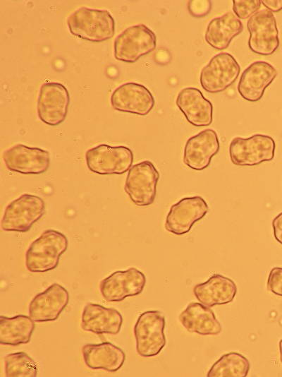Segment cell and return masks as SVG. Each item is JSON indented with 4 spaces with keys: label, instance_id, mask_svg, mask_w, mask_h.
<instances>
[{
    "label": "cell",
    "instance_id": "cell-1",
    "mask_svg": "<svg viewBox=\"0 0 282 377\" xmlns=\"http://www.w3.org/2000/svg\"><path fill=\"white\" fill-rule=\"evenodd\" d=\"M70 32L77 37L92 42H104L115 32V21L106 10L80 7L66 20Z\"/></svg>",
    "mask_w": 282,
    "mask_h": 377
},
{
    "label": "cell",
    "instance_id": "cell-2",
    "mask_svg": "<svg viewBox=\"0 0 282 377\" xmlns=\"http://www.w3.org/2000/svg\"><path fill=\"white\" fill-rule=\"evenodd\" d=\"M68 244V239L63 233L54 229L43 232L25 252L27 270L31 273H45L55 269Z\"/></svg>",
    "mask_w": 282,
    "mask_h": 377
},
{
    "label": "cell",
    "instance_id": "cell-3",
    "mask_svg": "<svg viewBox=\"0 0 282 377\" xmlns=\"http://www.w3.org/2000/svg\"><path fill=\"white\" fill-rule=\"evenodd\" d=\"M44 213L45 203L42 198L33 194H22L6 207L1 228L7 232H28Z\"/></svg>",
    "mask_w": 282,
    "mask_h": 377
},
{
    "label": "cell",
    "instance_id": "cell-4",
    "mask_svg": "<svg viewBox=\"0 0 282 377\" xmlns=\"http://www.w3.org/2000/svg\"><path fill=\"white\" fill-rule=\"evenodd\" d=\"M165 317L159 311L142 313L134 326L136 351L143 357L158 355L166 345Z\"/></svg>",
    "mask_w": 282,
    "mask_h": 377
},
{
    "label": "cell",
    "instance_id": "cell-5",
    "mask_svg": "<svg viewBox=\"0 0 282 377\" xmlns=\"http://www.w3.org/2000/svg\"><path fill=\"white\" fill-rule=\"evenodd\" d=\"M156 46V35L147 25H131L114 40V57L118 61L134 63L141 56L154 51Z\"/></svg>",
    "mask_w": 282,
    "mask_h": 377
},
{
    "label": "cell",
    "instance_id": "cell-6",
    "mask_svg": "<svg viewBox=\"0 0 282 377\" xmlns=\"http://www.w3.org/2000/svg\"><path fill=\"white\" fill-rule=\"evenodd\" d=\"M87 168L102 175L122 174L132 167L133 153L125 146H111L100 144L85 152Z\"/></svg>",
    "mask_w": 282,
    "mask_h": 377
},
{
    "label": "cell",
    "instance_id": "cell-7",
    "mask_svg": "<svg viewBox=\"0 0 282 377\" xmlns=\"http://www.w3.org/2000/svg\"><path fill=\"white\" fill-rule=\"evenodd\" d=\"M159 179V173L154 164L145 160L128 170L124 189L134 204L139 207L148 206L154 201Z\"/></svg>",
    "mask_w": 282,
    "mask_h": 377
},
{
    "label": "cell",
    "instance_id": "cell-8",
    "mask_svg": "<svg viewBox=\"0 0 282 377\" xmlns=\"http://www.w3.org/2000/svg\"><path fill=\"white\" fill-rule=\"evenodd\" d=\"M276 144L269 136L255 134L247 138H234L229 145L232 163L237 166H255L274 157Z\"/></svg>",
    "mask_w": 282,
    "mask_h": 377
},
{
    "label": "cell",
    "instance_id": "cell-9",
    "mask_svg": "<svg viewBox=\"0 0 282 377\" xmlns=\"http://www.w3.org/2000/svg\"><path fill=\"white\" fill-rule=\"evenodd\" d=\"M70 95L64 85L57 82L43 83L37 102L39 119L44 124L55 126L66 118Z\"/></svg>",
    "mask_w": 282,
    "mask_h": 377
},
{
    "label": "cell",
    "instance_id": "cell-10",
    "mask_svg": "<svg viewBox=\"0 0 282 377\" xmlns=\"http://www.w3.org/2000/svg\"><path fill=\"white\" fill-rule=\"evenodd\" d=\"M240 67L229 53L214 56L200 72L202 88L210 93L221 92L230 87L238 78Z\"/></svg>",
    "mask_w": 282,
    "mask_h": 377
},
{
    "label": "cell",
    "instance_id": "cell-11",
    "mask_svg": "<svg viewBox=\"0 0 282 377\" xmlns=\"http://www.w3.org/2000/svg\"><path fill=\"white\" fill-rule=\"evenodd\" d=\"M250 32L248 46L259 55L274 53L279 46L278 30L276 18L270 11L262 9L253 14L247 23Z\"/></svg>",
    "mask_w": 282,
    "mask_h": 377
},
{
    "label": "cell",
    "instance_id": "cell-12",
    "mask_svg": "<svg viewBox=\"0 0 282 377\" xmlns=\"http://www.w3.org/2000/svg\"><path fill=\"white\" fill-rule=\"evenodd\" d=\"M146 284L144 273L135 268L118 270L103 279L99 289L103 298L109 302H118L128 297L141 294Z\"/></svg>",
    "mask_w": 282,
    "mask_h": 377
},
{
    "label": "cell",
    "instance_id": "cell-13",
    "mask_svg": "<svg viewBox=\"0 0 282 377\" xmlns=\"http://www.w3.org/2000/svg\"><path fill=\"white\" fill-rule=\"evenodd\" d=\"M2 157L8 169L24 174H42L47 171L50 164V155L47 150L23 144L5 150Z\"/></svg>",
    "mask_w": 282,
    "mask_h": 377
},
{
    "label": "cell",
    "instance_id": "cell-14",
    "mask_svg": "<svg viewBox=\"0 0 282 377\" xmlns=\"http://www.w3.org/2000/svg\"><path fill=\"white\" fill-rule=\"evenodd\" d=\"M209 210V206L201 196L186 197L172 205L165 221V229L175 234L188 233L192 225L202 219Z\"/></svg>",
    "mask_w": 282,
    "mask_h": 377
},
{
    "label": "cell",
    "instance_id": "cell-15",
    "mask_svg": "<svg viewBox=\"0 0 282 377\" xmlns=\"http://www.w3.org/2000/svg\"><path fill=\"white\" fill-rule=\"evenodd\" d=\"M154 98L143 85L129 82L116 88L111 95V107L117 111L145 116L154 105Z\"/></svg>",
    "mask_w": 282,
    "mask_h": 377
},
{
    "label": "cell",
    "instance_id": "cell-16",
    "mask_svg": "<svg viewBox=\"0 0 282 377\" xmlns=\"http://www.w3.org/2000/svg\"><path fill=\"white\" fill-rule=\"evenodd\" d=\"M68 301V292L61 285L53 283L32 298L29 304V316L35 322L55 321Z\"/></svg>",
    "mask_w": 282,
    "mask_h": 377
},
{
    "label": "cell",
    "instance_id": "cell-17",
    "mask_svg": "<svg viewBox=\"0 0 282 377\" xmlns=\"http://www.w3.org/2000/svg\"><path fill=\"white\" fill-rule=\"evenodd\" d=\"M220 145L216 132L211 128L204 129L186 142L183 162L190 168L201 171L207 168L219 150Z\"/></svg>",
    "mask_w": 282,
    "mask_h": 377
},
{
    "label": "cell",
    "instance_id": "cell-18",
    "mask_svg": "<svg viewBox=\"0 0 282 377\" xmlns=\"http://www.w3.org/2000/svg\"><path fill=\"white\" fill-rule=\"evenodd\" d=\"M276 76L277 71L271 64L264 61H255L243 72L238 91L247 101H258Z\"/></svg>",
    "mask_w": 282,
    "mask_h": 377
},
{
    "label": "cell",
    "instance_id": "cell-19",
    "mask_svg": "<svg viewBox=\"0 0 282 377\" xmlns=\"http://www.w3.org/2000/svg\"><path fill=\"white\" fill-rule=\"evenodd\" d=\"M176 104L192 125L199 127L212 124V104L199 89L194 87L182 89L177 95Z\"/></svg>",
    "mask_w": 282,
    "mask_h": 377
},
{
    "label": "cell",
    "instance_id": "cell-20",
    "mask_svg": "<svg viewBox=\"0 0 282 377\" xmlns=\"http://www.w3.org/2000/svg\"><path fill=\"white\" fill-rule=\"evenodd\" d=\"M122 323L123 317L118 310L97 304H87L82 313V329L97 335H117Z\"/></svg>",
    "mask_w": 282,
    "mask_h": 377
},
{
    "label": "cell",
    "instance_id": "cell-21",
    "mask_svg": "<svg viewBox=\"0 0 282 377\" xmlns=\"http://www.w3.org/2000/svg\"><path fill=\"white\" fill-rule=\"evenodd\" d=\"M237 286L230 278L214 274L205 282L196 285L193 294L202 304L212 307L228 304L235 298Z\"/></svg>",
    "mask_w": 282,
    "mask_h": 377
},
{
    "label": "cell",
    "instance_id": "cell-22",
    "mask_svg": "<svg viewBox=\"0 0 282 377\" xmlns=\"http://www.w3.org/2000/svg\"><path fill=\"white\" fill-rule=\"evenodd\" d=\"M83 361L91 369H103L115 372L120 369L125 360V352L109 342L87 344L82 347Z\"/></svg>",
    "mask_w": 282,
    "mask_h": 377
},
{
    "label": "cell",
    "instance_id": "cell-23",
    "mask_svg": "<svg viewBox=\"0 0 282 377\" xmlns=\"http://www.w3.org/2000/svg\"><path fill=\"white\" fill-rule=\"evenodd\" d=\"M179 320L188 332L200 335H216L222 330L214 311L200 302L189 304L180 314Z\"/></svg>",
    "mask_w": 282,
    "mask_h": 377
},
{
    "label": "cell",
    "instance_id": "cell-24",
    "mask_svg": "<svg viewBox=\"0 0 282 377\" xmlns=\"http://www.w3.org/2000/svg\"><path fill=\"white\" fill-rule=\"evenodd\" d=\"M243 29L240 20L232 12H227L209 23L204 39L212 47L218 50L225 49Z\"/></svg>",
    "mask_w": 282,
    "mask_h": 377
},
{
    "label": "cell",
    "instance_id": "cell-25",
    "mask_svg": "<svg viewBox=\"0 0 282 377\" xmlns=\"http://www.w3.org/2000/svg\"><path fill=\"white\" fill-rule=\"evenodd\" d=\"M35 328V321L30 316L17 315L12 318L1 316L0 343L11 346L27 344Z\"/></svg>",
    "mask_w": 282,
    "mask_h": 377
},
{
    "label": "cell",
    "instance_id": "cell-26",
    "mask_svg": "<svg viewBox=\"0 0 282 377\" xmlns=\"http://www.w3.org/2000/svg\"><path fill=\"white\" fill-rule=\"evenodd\" d=\"M250 369L249 360L238 352L223 354L211 367L207 377H246Z\"/></svg>",
    "mask_w": 282,
    "mask_h": 377
},
{
    "label": "cell",
    "instance_id": "cell-27",
    "mask_svg": "<svg viewBox=\"0 0 282 377\" xmlns=\"http://www.w3.org/2000/svg\"><path fill=\"white\" fill-rule=\"evenodd\" d=\"M6 377H36L37 367L34 360L25 352H18L4 357Z\"/></svg>",
    "mask_w": 282,
    "mask_h": 377
},
{
    "label": "cell",
    "instance_id": "cell-28",
    "mask_svg": "<svg viewBox=\"0 0 282 377\" xmlns=\"http://www.w3.org/2000/svg\"><path fill=\"white\" fill-rule=\"evenodd\" d=\"M260 0H233V11L239 19H247L257 12L261 6Z\"/></svg>",
    "mask_w": 282,
    "mask_h": 377
},
{
    "label": "cell",
    "instance_id": "cell-29",
    "mask_svg": "<svg viewBox=\"0 0 282 377\" xmlns=\"http://www.w3.org/2000/svg\"><path fill=\"white\" fill-rule=\"evenodd\" d=\"M266 285L270 292L282 297V268L274 267L270 270Z\"/></svg>",
    "mask_w": 282,
    "mask_h": 377
},
{
    "label": "cell",
    "instance_id": "cell-30",
    "mask_svg": "<svg viewBox=\"0 0 282 377\" xmlns=\"http://www.w3.org/2000/svg\"><path fill=\"white\" fill-rule=\"evenodd\" d=\"M212 4L209 0L206 1H189L188 9L190 14L195 18H202L207 15L211 11Z\"/></svg>",
    "mask_w": 282,
    "mask_h": 377
},
{
    "label": "cell",
    "instance_id": "cell-31",
    "mask_svg": "<svg viewBox=\"0 0 282 377\" xmlns=\"http://www.w3.org/2000/svg\"><path fill=\"white\" fill-rule=\"evenodd\" d=\"M272 227L274 238L282 245V212L272 220Z\"/></svg>",
    "mask_w": 282,
    "mask_h": 377
},
{
    "label": "cell",
    "instance_id": "cell-32",
    "mask_svg": "<svg viewBox=\"0 0 282 377\" xmlns=\"http://www.w3.org/2000/svg\"><path fill=\"white\" fill-rule=\"evenodd\" d=\"M261 2L271 12L282 10V0H262Z\"/></svg>",
    "mask_w": 282,
    "mask_h": 377
},
{
    "label": "cell",
    "instance_id": "cell-33",
    "mask_svg": "<svg viewBox=\"0 0 282 377\" xmlns=\"http://www.w3.org/2000/svg\"><path fill=\"white\" fill-rule=\"evenodd\" d=\"M279 353H280V360L282 363V339L279 341Z\"/></svg>",
    "mask_w": 282,
    "mask_h": 377
}]
</instances>
